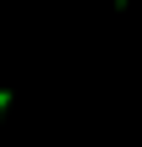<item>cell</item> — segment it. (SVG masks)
Here are the masks:
<instances>
[{
	"instance_id": "obj_1",
	"label": "cell",
	"mask_w": 142,
	"mask_h": 147,
	"mask_svg": "<svg viewBox=\"0 0 142 147\" xmlns=\"http://www.w3.org/2000/svg\"><path fill=\"white\" fill-rule=\"evenodd\" d=\"M5 105H11V89H0V116H5Z\"/></svg>"
},
{
	"instance_id": "obj_2",
	"label": "cell",
	"mask_w": 142,
	"mask_h": 147,
	"mask_svg": "<svg viewBox=\"0 0 142 147\" xmlns=\"http://www.w3.org/2000/svg\"><path fill=\"white\" fill-rule=\"evenodd\" d=\"M126 5H132V0H116V11H126Z\"/></svg>"
}]
</instances>
